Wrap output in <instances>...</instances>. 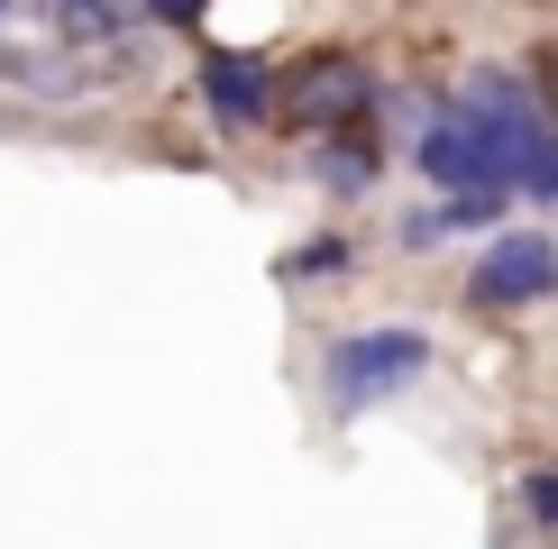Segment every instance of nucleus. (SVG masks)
I'll return each instance as SVG.
<instances>
[{
  "label": "nucleus",
  "mask_w": 558,
  "mask_h": 549,
  "mask_svg": "<svg viewBox=\"0 0 558 549\" xmlns=\"http://www.w3.org/2000/svg\"><path fill=\"white\" fill-rule=\"evenodd\" d=\"M348 266V239H312L302 257H284V274H339Z\"/></svg>",
  "instance_id": "nucleus-9"
},
{
  "label": "nucleus",
  "mask_w": 558,
  "mask_h": 549,
  "mask_svg": "<svg viewBox=\"0 0 558 549\" xmlns=\"http://www.w3.org/2000/svg\"><path fill=\"white\" fill-rule=\"evenodd\" d=\"M522 503H531L541 522H558V476H531V486H522Z\"/></svg>",
  "instance_id": "nucleus-11"
},
{
  "label": "nucleus",
  "mask_w": 558,
  "mask_h": 549,
  "mask_svg": "<svg viewBox=\"0 0 558 549\" xmlns=\"http://www.w3.org/2000/svg\"><path fill=\"white\" fill-rule=\"evenodd\" d=\"M137 10H147V0H64V37L101 46V37H120V28H129Z\"/></svg>",
  "instance_id": "nucleus-7"
},
{
  "label": "nucleus",
  "mask_w": 558,
  "mask_h": 549,
  "mask_svg": "<svg viewBox=\"0 0 558 549\" xmlns=\"http://www.w3.org/2000/svg\"><path fill=\"white\" fill-rule=\"evenodd\" d=\"M275 101H284L293 129H348V120H366L376 83H366V64L348 56V46H312V56L275 83Z\"/></svg>",
  "instance_id": "nucleus-3"
},
{
  "label": "nucleus",
  "mask_w": 558,
  "mask_h": 549,
  "mask_svg": "<svg viewBox=\"0 0 558 549\" xmlns=\"http://www.w3.org/2000/svg\"><path fill=\"white\" fill-rule=\"evenodd\" d=\"M202 101H211L220 129H257L275 110V83H266V64H247V56H211L202 64Z\"/></svg>",
  "instance_id": "nucleus-5"
},
{
  "label": "nucleus",
  "mask_w": 558,
  "mask_h": 549,
  "mask_svg": "<svg viewBox=\"0 0 558 549\" xmlns=\"http://www.w3.org/2000/svg\"><path fill=\"white\" fill-rule=\"evenodd\" d=\"M531 91H541V110H558V46L531 56Z\"/></svg>",
  "instance_id": "nucleus-10"
},
{
  "label": "nucleus",
  "mask_w": 558,
  "mask_h": 549,
  "mask_svg": "<svg viewBox=\"0 0 558 549\" xmlns=\"http://www.w3.org/2000/svg\"><path fill=\"white\" fill-rule=\"evenodd\" d=\"M312 174L330 183V193H366V183H376V129H366V120L330 129V137H320V156H312Z\"/></svg>",
  "instance_id": "nucleus-6"
},
{
  "label": "nucleus",
  "mask_w": 558,
  "mask_h": 549,
  "mask_svg": "<svg viewBox=\"0 0 558 549\" xmlns=\"http://www.w3.org/2000/svg\"><path fill=\"white\" fill-rule=\"evenodd\" d=\"M147 19H166V28H193V19H202V0H147Z\"/></svg>",
  "instance_id": "nucleus-12"
},
{
  "label": "nucleus",
  "mask_w": 558,
  "mask_h": 549,
  "mask_svg": "<svg viewBox=\"0 0 558 549\" xmlns=\"http://www.w3.org/2000/svg\"><path fill=\"white\" fill-rule=\"evenodd\" d=\"M422 174H430V193H449V202H485V193H513V166H504V147L485 137V120L468 101H449L439 120L422 129Z\"/></svg>",
  "instance_id": "nucleus-1"
},
{
  "label": "nucleus",
  "mask_w": 558,
  "mask_h": 549,
  "mask_svg": "<svg viewBox=\"0 0 558 549\" xmlns=\"http://www.w3.org/2000/svg\"><path fill=\"white\" fill-rule=\"evenodd\" d=\"M549 284H558V239L549 229H504V239H485V257L468 274V303L476 312H522Z\"/></svg>",
  "instance_id": "nucleus-4"
},
{
  "label": "nucleus",
  "mask_w": 558,
  "mask_h": 549,
  "mask_svg": "<svg viewBox=\"0 0 558 549\" xmlns=\"http://www.w3.org/2000/svg\"><path fill=\"white\" fill-rule=\"evenodd\" d=\"M430 366V339L422 330H357V339H339L330 349V403L339 412H357V403H385L393 385H412Z\"/></svg>",
  "instance_id": "nucleus-2"
},
{
  "label": "nucleus",
  "mask_w": 558,
  "mask_h": 549,
  "mask_svg": "<svg viewBox=\"0 0 558 549\" xmlns=\"http://www.w3.org/2000/svg\"><path fill=\"white\" fill-rule=\"evenodd\" d=\"M513 183H522L531 202H558V129H549V120L531 129V147H522V174H513Z\"/></svg>",
  "instance_id": "nucleus-8"
}]
</instances>
